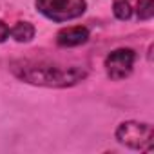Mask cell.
<instances>
[{
  "instance_id": "1",
  "label": "cell",
  "mask_w": 154,
  "mask_h": 154,
  "mask_svg": "<svg viewBox=\"0 0 154 154\" xmlns=\"http://www.w3.org/2000/svg\"><path fill=\"white\" fill-rule=\"evenodd\" d=\"M9 71L20 82L51 87V89H65L78 85L87 78V69L82 65H63L51 60H29L20 58L9 63Z\"/></svg>"
},
{
  "instance_id": "2",
  "label": "cell",
  "mask_w": 154,
  "mask_h": 154,
  "mask_svg": "<svg viewBox=\"0 0 154 154\" xmlns=\"http://www.w3.org/2000/svg\"><path fill=\"white\" fill-rule=\"evenodd\" d=\"M118 143L132 149V150H143V152H150L154 149V129L150 123L145 122H122L116 127L114 132Z\"/></svg>"
},
{
  "instance_id": "3",
  "label": "cell",
  "mask_w": 154,
  "mask_h": 154,
  "mask_svg": "<svg viewBox=\"0 0 154 154\" xmlns=\"http://www.w3.org/2000/svg\"><path fill=\"white\" fill-rule=\"evenodd\" d=\"M35 6L40 15L53 22L74 20L85 13V0H35Z\"/></svg>"
},
{
  "instance_id": "4",
  "label": "cell",
  "mask_w": 154,
  "mask_h": 154,
  "mask_svg": "<svg viewBox=\"0 0 154 154\" xmlns=\"http://www.w3.org/2000/svg\"><path fill=\"white\" fill-rule=\"evenodd\" d=\"M136 62V51L131 47H118L105 56V72L111 80H125L131 76Z\"/></svg>"
},
{
  "instance_id": "5",
  "label": "cell",
  "mask_w": 154,
  "mask_h": 154,
  "mask_svg": "<svg viewBox=\"0 0 154 154\" xmlns=\"http://www.w3.org/2000/svg\"><path fill=\"white\" fill-rule=\"evenodd\" d=\"M89 42V29L84 26L63 27L56 35V44L60 47H78Z\"/></svg>"
},
{
  "instance_id": "6",
  "label": "cell",
  "mask_w": 154,
  "mask_h": 154,
  "mask_svg": "<svg viewBox=\"0 0 154 154\" xmlns=\"http://www.w3.org/2000/svg\"><path fill=\"white\" fill-rule=\"evenodd\" d=\"M35 26L31 22H17L11 29H9V35L13 36V40H17L18 44H27L35 38Z\"/></svg>"
},
{
  "instance_id": "7",
  "label": "cell",
  "mask_w": 154,
  "mask_h": 154,
  "mask_svg": "<svg viewBox=\"0 0 154 154\" xmlns=\"http://www.w3.org/2000/svg\"><path fill=\"white\" fill-rule=\"evenodd\" d=\"M136 15L140 20H150L154 17V0H138Z\"/></svg>"
},
{
  "instance_id": "8",
  "label": "cell",
  "mask_w": 154,
  "mask_h": 154,
  "mask_svg": "<svg viewBox=\"0 0 154 154\" xmlns=\"http://www.w3.org/2000/svg\"><path fill=\"white\" fill-rule=\"evenodd\" d=\"M112 11H114V17L118 20H129L132 17V8L129 4V0H116Z\"/></svg>"
},
{
  "instance_id": "9",
  "label": "cell",
  "mask_w": 154,
  "mask_h": 154,
  "mask_svg": "<svg viewBox=\"0 0 154 154\" xmlns=\"http://www.w3.org/2000/svg\"><path fill=\"white\" fill-rule=\"evenodd\" d=\"M8 38H9V26L4 20H0V44L6 42Z\"/></svg>"
}]
</instances>
